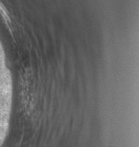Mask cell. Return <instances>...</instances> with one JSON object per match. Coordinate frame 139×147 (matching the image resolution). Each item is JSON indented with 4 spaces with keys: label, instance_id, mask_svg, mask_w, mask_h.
Listing matches in <instances>:
<instances>
[{
    "label": "cell",
    "instance_id": "cell-1",
    "mask_svg": "<svg viewBox=\"0 0 139 147\" xmlns=\"http://www.w3.org/2000/svg\"><path fill=\"white\" fill-rule=\"evenodd\" d=\"M11 108V83L7 74L0 68V146L8 128Z\"/></svg>",
    "mask_w": 139,
    "mask_h": 147
}]
</instances>
